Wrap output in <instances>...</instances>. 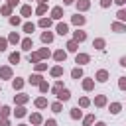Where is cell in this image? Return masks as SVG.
<instances>
[{
    "label": "cell",
    "instance_id": "cell-58",
    "mask_svg": "<svg viewBox=\"0 0 126 126\" xmlns=\"http://www.w3.org/2000/svg\"><path fill=\"white\" fill-rule=\"evenodd\" d=\"M0 108H2V106H0Z\"/></svg>",
    "mask_w": 126,
    "mask_h": 126
},
{
    "label": "cell",
    "instance_id": "cell-41",
    "mask_svg": "<svg viewBox=\"0 0 126 126\" xmlns=\"http://www.w3.org/2000/svg\"><path fill=\"white\" fill-rule=\"evenodd\" d=\"M0 12H2L4 16H12V6H8V4H4V6L0 8Z\"/></svg>",
    "mask_w": 126,
    "mask_h": 126
},
{
    "label": "cell",
    "instance_id": "cell-53",
    "mask_svg": "<svg viewBox=\"0 0 126 126\" xmlns=\"http://www.w3.org/2000/svg\"><path fill=\"white\" fill-rule=\"evenodd\" d=\"M114 2H116L118 6H124V4H126V0H114Z\"/></svg>",
    "mask_w": 126,
    "mask_h": 126
},
{
    "label": "cell",
    "instance_id": "cell-25",
    "mask_svg": "<svg viewBox=\"0 0 126 126\" xmlns=\"http://www.w3.org/2000/svg\"><path fill=\"white\" fill-rule=\"evenodd\" d=\"M63 89H65V87H63V81H57V83H55V85L51 87V93H53V94L57 96V94H59V93H61Z\"/></svg>",
    "mask_w": 126,
    "mask_h": 126
},
{
    "label": "cell",
    "instance_id": "cell-1",
    "mask_svg": "<svg viewBox=\"0 0 126 126\" xmlns=\"http://www.w3.org/2000/svg\"><path fill=\"white\" fill-rule=\"evenodd\" d=\"M89 61H91V55L89 53H77L75 55V63H79V67L81 65H87Z\"/></svg>",
    "mask_w": 126,
    "mask_h": 126
},
{
    "label": "cell",
    "instance_id": "cell-49",
    "mask_svg": "<svg viewBox=\"0 0 126 126\" xmlns=\"http://www.w3.org/2000/svg\"><path fill=\"white\" fill-rule=\"evenodd\" d=\"M112 2H114V0H100V6H102V8H108Z\"/></svg>",
    "mask_w": 126,
    "mask_h": 126
},
{
    "label": "cell",
    "instance_id": "cell-29",
    "mask_svg": "<svg viewBox=\"0 0 126 126\" xmlns=\"http://www.w3.org/2000/svg\"><path fill=\"white\" fill-rule=\"evenodd\" d=\"M49 73H51V77H61L63 75V67L61 65H55V67H51Z\"/></svg>",
    "mask_w": 126,
    "mask_h": 126
},
{
    "label": "cell",
    "instance_id": "cell-19",
    "mask_svg": "<svg viewBox=\"0 0 126 126\" xmlns=\"http://www.w3.org/2000/svg\"><path fill=\"white\" fill-rule=\"evenodd\" d=\"M32 47H33V39H32V37L22 39V49H24V51H30Z\"/></svg>",
    "mask_w": 126,
    "mask_h": 126
},
{
    "label": "cell",
    "instance_id": "cell-32",
    "mask_svg": "<svg viewBox=\"0 0 126 126\" xmlns=\"http://www.w3.org/2000/svg\"><path fill=\"white\" fill-rule=\"evenodd\" d=\"M20 14H22V16H26V18H30V16H32V6L24 4V6L20 8Z\"/></svg>",
    "mask_w": 126,
    "mask_h": 126
},
{
    "label": "cell",
    "instance_id": "cell-46",
    "mask_svg": "<svg viewBox=\"0 0 126 126\" xmlns=\"http://www.w3.org/2000/svg\"><path fill=\"white\" fill-rule=\"evenodd\" d=\"M6 47H8V39L0 37V51H6Z\"/></svg>",
    "mask_w": 126,
    "mask_h": 126
},
{
    "label": "cell",
    "instance_id": "cell-50",
    "mask_svg": "<svg viewBox=\"0 0 126 126\" xmlns=\"http://www.w3.org/2000/svg\"><path fill=\"white\" fill-rule=\"evenodd\" d=\"M0 126H10V120L8 118H0Z\"/></svg>",
    "mask_w": 126,
    "mask_h": 126
},
{
    "label": "cell",
    "instance_id": "cell-6",
    "mask_svg": "<svg viewBox=\"0 0 126 126\" xmlns=\"http://www.w3.org/2000/svg\"><path fill=\"white\" fill-rule=\"evenodd\" d=\"M94 79H96L98 83H106V81H108V71H106V69H98L96 75H94Z\"/></svg>",
    "mask_w": 126,
    "mask_h": 126
},
{
    "label": "cell",
    "instance_id": "cell-33",
    "mask_svg": "<svg viewBox=\"0 0 126 126\" xmlns=\"http://www.w3.org/2000/svg\"><path fill=\"white\" fill-rule=\"evenodd\" d=\"M87 106H91V98L89 96H81L79 98V108H87Z\"/></svg>",
    "mask_w": 126,
    "mask_h": 126
},
{
    "label": "cell",
    "instance_id": "cell-36",
    "mask_svg": "<svg viewBox=\"0 0 126 126\" xmlns=\"http://www.w3.org/2000/svg\"><path fill=\"white\" fill-rule=\"evenodd\" d=\"M71 77H73V79H83V69H81V67H75V69L71 71Z\"/></svg>",
    "mask_w": 126,
    "mask_h": 126
},
{
    "label": "cell",
    "instance_id": "cell-44",
    "mask_svg": "<svg viewBox=\"0 0 126 126\" xmlns=\"http://www.w3.org/2000/svg\"><path fill=\"white\" fill-rule=\"evenodd\" d=\"M10 24H12V26H20V24H22L20 16H10Z\"/></svg>",
    "mask_w": 126,
    "mask_h": 126
},
{
    "label": "cell",
    "instance_id": "cell-3",
    "mask_svg": "<svg viewBox=\"0 0 126 126\" xmlns=\"http://www.w3.org/2000/svg\"><path fill=\"white\" fill-rule=\"evenodd\" d=\"M85 22H87V18H85V16H81V14H75V16H71V24H73V26H77V28L85 26Z\"/></svg>",
    "mask_w": 126,
    "mask_h": 126
},
{
    "label": "cell",
    "instance_id": "cell-11",
    "mask_svg": "<svg viewBox=\"0 0 126 126\" xmlns=\"http://www.w3.org/2000/svg\"><path fill=\"white\" fill-rule=\"evenodd\" d=\"M53 37H55V35H53V32H49V30L41 32V41H43L45 45H47V43H51V41H53Z\"/></svg>",
    "mask_w": 126,
    "mask_h": 126
},
{
    "label": "cell",
    "instance_id": "cell-15",
    "mask_svg": "<svg viewBox=\"0 0 126 126\" xmlns=\"http://www.w3.org/2000/svg\"><path fill=\"white\" fill-rule=\"evenodd\" d=\"M112 32H116V33H122V32H126V24H122V22H112Z\"/></svg>",
    "mask_w": 126,
    "mask_h": 126
},
{
    "label": "cell",
    "instance_id": "cell-16",
    "mask_svg": "<svg viewBox=\"0 0 126 126\" xmlns=\"http://www.w3.org/2000/svg\"><path fill=\"white\" fill-rule=\"evenodd\" d=\"M69 98H71V93H69V89H63V91L57 94V100H59V102H67Z\"/></svg>",
    "mask_w": 126,
    "mask_h": 126
},
{
    "label": "cell",
    "instance_id": "cell-30",
    "mask_svg": "<svg viewBox=\"0 0 126 126\" xmlns=\"http://www.w3.org/2000/svg\"><path fill=\"white\" fill-rule=\"evenodd\" d=\"M47 104H49V102H47V98H45V96L35 98V106H37V108H47Z\"/></svg>",
    "mask_w": 126,
    "mask_h": 126
},
{
    "label": "cell",
    "instance_id": "cell-13",
    "mask_svg": "<svg viewBox=\"0 0 126 126\" xmlns=\"http://www.w3.org/2000/svg\"><path fill=\"white\" fill-rule=\"evenodd\" d=\"M30 122H32L33 126H39V124H43V118H41L39 112H33V114H30Z\"/></svg>",
    "mask_w": 126,
    "mask_h": 126
},
{
    "label": "cell",
    "instance_id": "cell-43",
    "mask_svg": "<svg viewBox=\"0 0 126 126\" xmlns=\"http://www.w3.org/2000/svg\"><path fill=\"white\" fill-rule=\"evenodd\" d=\"M49 89H51V87H49L47 81H41V83H39V91H41V93H47Z\"/></svg>",
    "mask_w": 126,
    "mask_h": 126
},
{
    "label": "cell",
    "instance_id": "cell-55",
    "mask_svg": "<svg viewBox=\"0 0 126 126\" xmlns=\"http://www.w3.org/2000/svg\"><path fill=\"white\" fill-rule=\"evenodd\" d=\"M37 2H39V4H47L49 0H37Z\"/></svg>",
    "mask_w": 126,
    "mask_h": 126
},
{
    "label": "cell",
    "instance_id": "cell-52",
    "mask_svg": "<svg viewBox=\"0 0 126 126\" xmlns=\"http://www.w3.org/2000/svg\"><path fill=\"white\" fill-rule=\"evenodd\" d=\"M120 65H122V67H126V55H124V57H120Z\"/></svg>",
    "mask_w": 126,
    "mask_h": 126
},
{
    "label": "cell",
    "instance_id": "cell-23",
    "mask_svg": "<svg viewBox=\"0 0 126 126\" xmlns=\"http://www.w3.org/2000/svg\"><path fill=\"white\" fill-rule=\"evenodd\" d=\"M65 47H67V51H71V53H75V51H77V49H79V43H77V41H75V39H69V41H67V45H65Z\"/></svg>",
    "mask_w": 126,
    "mask_h": 126
},
{
    "label": "cell",
    "instance_id": "cell-47",
    "mask_svg": "<svg viewBox=\"0 0 126 126\" xmlns=\"http://www.w3.org/2000/svg\"><path fill=\"white\" fill-rule=\"evenodd\" d=\"M45 69H47V63H35V71L41 73V71H45Z\"/></svg>",
    "mask_w": 126,
    "mask_h": 126
},
{
    "label": "cell",
    "instance_id": "cell-22",
    "mask_svg": "<svg viewBox=\"0 0 126 126\" xmlns=\"http://www.w3.org/2000/svg\"><path fill=\"white\" fill-rule=\"evenodd\" d=\"M24 32H26L28 35H32V33L35 32V24H33V22H26V24H24Z\"/></svg>",
    "mask_w": 126,
    "mask_h": 126
},
{
    "label": "cell",
    "instance_id": "cell-54",
    "mask_svg": "<svg viewBox=\"0 0 126 126\" xmlns=\"http://www.w3.org/2000/svg\"><path fill=\"white\" fill-rule=\"evenodd\" d=\"M73 2H75V0H63V4H65V6H69V4H73Z\"/></svg>",
    "mask_w": 126,
    "mask_h": 126
},
{
    "label": "cell",
    "instance_id": "cell-42",
    "mask_svg": "<svg viewBox=\"0 0 126 126\" xmlns=\"http://www.w3.org/2000/svg\"><path fill=\"white\" fill-rule=\"evenodd\" d=\"M28 61L35 65V63H39V55H37V53H30V55H28Z\"/></svg>",
    "mask_w": 126,
    "mask_h": 126
},
{
    "label": "cell",
    "instance_id": "cell-35",
    "mask_svg": "<svg viewBox=\"0 0 126 126\" xmlns=\"http://www.w3.org/2000/svg\"><path fill=\"white\" fill-rule=\"evenodd\" d=\"M8 41H10V43H14V45H16V43H22V41H20V35H18L16 32H12V33L8 35Z\"/></svg>",
    "mask_w": 126,
    "mask_h": 126
},
{
    "label": "cell",
    "instance_id": "cell-5",
    "mask_svg": "<svg viewBox=\"0 0 126 126\" xmlns=\"http://www.w3.org/2000/svg\"><path fill=\"white\" fill-rule=\"evenodd\" d=\"M53 59H55L57 63H63V61L67 59V51H65V49H57V51H53Z\"/></svg>",
    "mask_w": 126,
    "mask_h": 126
},
{
    "label": "cell",
    "instance_id": "cell-24",
    "mask_svg": "<svg viewBox=\"0 0 126 126\" xmlns=\"http://www.w3.org/2000/svg\"><path fill=\"white\" fill-rule=\"evenodd\" d=\"M12 87H14V91H22V87H24V79H20V77L12 79Z\"/></svg>",
    "mask_w": 126,
    "mask_h": 126
},
{
    "label": "cell",
    "instance_id": "cell-57",
    "mask_svg": "<svg viewBox=\"0 0 126 126\" xmlns=\"http://www.w3.org/2000/svg\"><path fill=\"white\" fill-rule=\"evenodd\" d=\"M18 126H28V124H18Z\"/></svg>",
    "mask_w": 126,
    "mask_h": 126
},
{
    "label": "cell",
    "instance_id": "cell-26",
    "mask_svg": "<svg viewBox=\"0 0 126 126\" xmlns=\"http://www.w3.org/2000/svg\"><path fill=\"white\" fill-rule=\"evenodd\" d=\"M69 114H71V118H73V120H79V118L83 116V110H81L79 106H75V108H71V112H69Z\"/></svg>",
    "mask_w": 126,
    "mask_h": 126
},
{
    "label": "cell",
    "instance_id": "cell-12",
    "mask_svg": "<svg viewBox=\"0 0 126 126\" xmlns=\"http://www.w3.org/2000/svg\"><path fill=\"white\" fill-rule=\"evenodd\" d=\"M106 94H96L94 96V106H98V108H102V106H106Z\"/></svg>",
    "mask_w": 126,
    "mask_h": 126
},
{
    "label": "cell",
    "instance_id": "cell-7",
    "mask_svg": "<svg viewBox=\"0 0 126 126\" xmlns=\"http://www.w3.org/2000/svg\"><path fill=\"white\" fill-rule=\"evenodd\" d=\"M73 39H75L77 43H83V41L87 39V32H83V30H77V32H73Z\"/></svg>",
    "mask_w": 126,
    "mask_h": 126
},
{
    "label": "cell",
    "instance_id": "cell-10",
    "mask_svg": "<svg viewBox=\"0 0 126 126\" xmlns=\"http://www.w3.org/2000/svg\"><path fill=\"white\" fill-rule=\"evenodd\" d=\"M61 18H63V8H61V6H55V8L51 10V20H57V22H59Z\"/></svg>",
    "mask_w": 126,
    "mask_h": 126
},
{
    "label": "cell",
    "instance_id": "cell-34",
    "mask_svg": "<svg viewBox=\"0 0 126 126\" xmlns=\"http://www.w3.org/2000/svg\"><path fill=\"white\" fill-rule=\"evenodd\" d=\"M63 110V102H59V100H55V102H51V112H61Z\"/></svg>",
    "mask_w": 126,
    "mask_h": 126
},
{
    "label": "cell",
    "instance_id": "cell-45",
    "mask_svg": "<svg viewBox=\"0 0 126 126\" xmlns=\"http://www.w3.org/2000/svg\"><path fill=\"white\" fill-rule=\"evenodd\" d=\"M118 89L120 91H126V77H120L118 79Z\"/></svg>",
    "mask_w": 126,
    "mask_h": 126
},
{
    "label": "cell",
    "instance_id": "cell-14",
    "mask_svg": "<svg viewBox=\"0 0 126 126\" xmlns=\"http://www.w3.org/2000/svg\"><path fill=\"white\" fill-rule=\"evenodd\" d=\"M51 24H53V20H51V18H39V22H37V26H39V28H43V30H49V28H51Z\"/></svg>",
    "mask_w": 126,
    "mask_h": 126
},
{
    "label": "cell",
    "instance_id": "cell-2",
    "mask_svg": "<svg viewBox=\"0 0 126 126\" xmlns=\"http://www.w3.org/2000/svg\"><path fill=\"white\" fill-rule=\"evenodd\" d=\"M0 79H14V73H12V67L10 65L0 67Z\"/></svg>",
    "mask_w": 126,
    "mask_h": 126
},
{
    "label": "cell",
    "instance_id": "cell-40",
    "mask_svg": "<svg viewBox=\"0 0 126 126\" xmlns=\"http://www.w3.org/2000/svg\"><path fill=\"white\" fill-rule=\"evenodd\" d=\"M10 112H12V110H10V106H2V108H0V118H8V116H10Z\"/></svg>",
    "mask_w": 126,
    "mask_h": 126
},
{
    "label": "cell",
    "instance_id": "cell-38",
    "mask_svg": "<svg viewBox=\"0 0 126 126\" xmlns=\"http://www.w3.org/2000/svg\"><path fill=\"white\" fill-rule=\"evenodd\" d=\"M94 122V114H87L85 118H83V126H91Z\"/></svg>",
    "mask_w": 126,
    "mask_h": 126
},
{
    "label": "cell",
    "instance_id": "cell-39",
    "mask_svg": "<svg viewBox=\"0 0 126 126\" xmlns=\"http://www.w3.org/2000/svg\"><path fill=\"white\" fill-rule=\"evenodd\" d=\"M45 12H47V4H39V6L35 8V14H37V16H43Z\"/></svg>",
    "mask_w": 126,
    "mask_h": 126
},
{
    "label": "cell",
    "instance_id": "cell-27",
    "mask_svg": "<svg viewBox=\"0 0 126 126\" xmlns=\"http://www.w3.org/2000/svg\"><path fill=\"white\" fill-rule=\"evenodd\" d=\"M37 55H39V59H49L51 51H49V47H41V49L37 51Z\"/></svg>",
    "mask_w": 126,
    "mask_h": 126
},
{
    "label": "cell",
    "instance_id": "cell-21",
    "mask_svg": "<svg viewBox=\"0 0 126 126\" xmlns=\"http://www.w3.org/2000/svg\"><path fill=\"white\" fill-rule=\"evenodd\" d=\"M108 110H110V114H118V112L122 110V104H120V102H110V104H108Z\"/></svg>",
    "mask_w": 126,
    "mask_h": 126
},
{
    "label": "cell",
    "instance_id": "cell-17",
    "mask_svg": "<svg viewBox=\"0 0 126 126\" xmlns=\"http://www.w3.org/2000/svg\"><path fill=\"white\" fill-rule=\"evenodd\" d=\"M104 45H106V41H104V37H96V39H93V47L94 49H104Z\"/></svg>",
    "mask_w": 126,
    "mask_h": 126
},
{
    "label": "cell",
    "instance_id": "cell-28",
    "mask_svg": "<svg viewBox=\"0 0 126 126\" xmlns=\"http://www.w3.org/2000/svg\"><path fill=\"white\" fill-rule=\"evenodd\" d=\"M8 61H10L12 65H16V63H20V53H18V51H12V53L8 55Z\"/></svg>",
    "mask_w": 126,
    "mask_h": 126
},
{
    "label": "cell",
    "instance_id": "cell-8",
    "mask_svg": "<svg viewBox=\"0 0 126 126\" xmlns=\"http://www.w3.org/2000/svg\"><path fill=\"white\" fill-rule=\"evenodd\" d=\"M14 100H16V104H18V106H24V104L30 100V94H24V93H20V94H16V96H14Z\"/></svg>",
    "mask_w": 126,
    "mask_h": 126
},
{
    "label": "cell",
    "instance_id": "cell-18",
    "mask_svg": "<svg viewBox=\"0 0 126 126\" xmlns=\"http://www.w3.org/2000/svg\"><path fill=\"white\" fill-rule=\"evenodd\" d=\"M41 81H43V77H41L39 73H33V75L28 79V83H30V85H37V87H39V83H41Z\"/></svg>",
    "mask_w": 126,
    "mask_h": 126
},
{
    "label": "cell",
    "instance_id": "cell-56",
    "mask_svg": "<svg viewBox=\"0 0 126 126\" xmlns=\"http://www.w3.org/2000/svg\"><path fill=\"white\" fill-rule=\"evenodd\" d=\"M94 126H106V124H104V122H96Z\"/></svg>",
    "mask_w": 126,
    "mask_h": 126
},
{
    "label": "cell",
    "instance_id": "cell-31",
    "mask_svg": "<svg viewBox=\"0 0 126 126\" xmlns=\"http://www.w3.org/2000/svg\"><path fill=\"white\" fill-rule=\"evenodd\" d=\"M14 114H16V118H24V116L28 114V110H26V106H16Z\"/></svg>",
    "mask_w": 126,
    "mask_h": 126
},
{
    "label": "cell",
    "instance_id": "cell-20",
    "mask_svg": "<svg viewBox=\"0 0 126 126\" xmlns=\"http://www.w3.org/2000/svg\"><path fill=\"white\" fill-rule=\"evenodd\" d=\"M93 89H94V81H93V79H83V91L89 93V91H93Z\"/></svg>",
    "mask_w": 126,
    "mask_h": 126
},
{
    "label": "cell",
    "instance_id": "cell-9",
    "mask_svg": "<svg viewBox=\"0 0 126 126\" xmlns=\"http://www.w3.org/2000/svg\"><path fill=\"white\" fill-rule=\"evenodd\" d=\"M75 4H77V10L79 12H87L91 8V0H77Z\"/></svg>",
    "mask_w": 126,
    "mask_h": 126
},
{
    "label": "cell",
    "instance_id": "cell-51",
    "mask_svg": "<svg viewBox=\"0 0 126 126\" xmlns=\"http://www.w3.org/2000/svg\"><path fill=\"white\" fill-rule=\"evenodd\" d=\"M18 4H20V0H8V6H12V8L18 6Z\"/></svg>",
    "mask_w": 126,
    "mask_h": 126
},
{
    "label": "cell",
    "instance_id": "cell-48",
    "mask_svg": "<svg viewBox=\"0 0 126 126\" xmlns=\"http://www.w3.org/2000/svg\"><path fill=\"white\" fill-rule=\"evenodd\" d=\"M43 126H57V122H55L53 118H49V120H45V122H43Z\"/></svg>",
    "mask_w": 126,
    "mask_h": 126
},
{
    "label": "cell",
    "instance_id": "cell-37",
    "mask_svg": "<svg viewBox=\"0 0 126 126\" xmlns=\"http://www.w3.org/2000/svg\"><path fill=\"white\" fill-rule=\"evenodd\" d=\"M116 18H118V22L126 24V10H124V8H120V10L116 12Z\"/></svg>",
    "mask_w": 126,
    "mask_h": 126
},
{
    "label": "cell",
    "instance_id": "cell-4",
    "mask_svg": "<svg viewBox=\"0 0 126 126\" xmlns=\"http://www.w3.org/2000/svg\"><path fill=\"white\" fill-rule=\"evenodd\" d=\"M55 32H57L59 35H67V33H69V26H67L65 22H57V26H55Z\"/></svg>",
    "mask_w": 126,
    "mask_h": 126
}]
</instances>
